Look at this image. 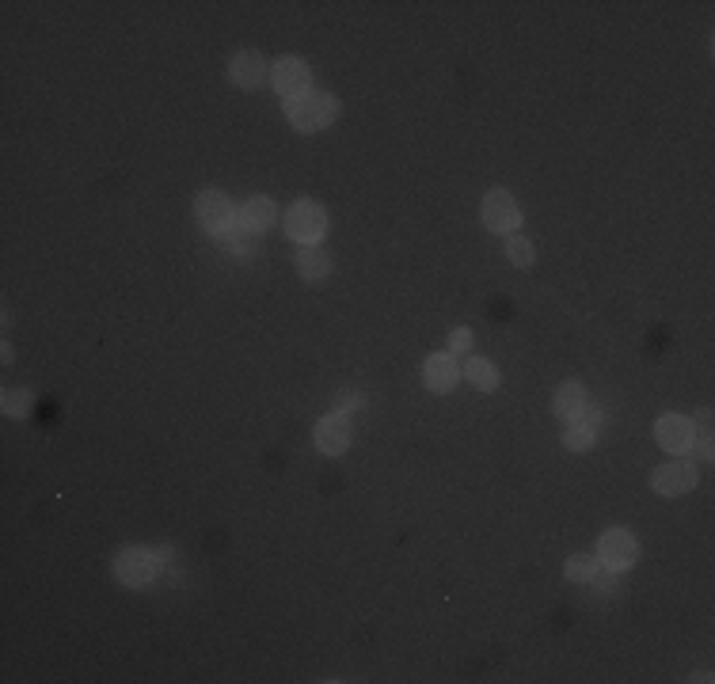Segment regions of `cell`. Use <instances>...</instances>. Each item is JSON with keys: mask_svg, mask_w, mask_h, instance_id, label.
Instances as JSON below:
<instances>
[{"mask_svg": "<svg viewBox=\"0 0 715 684\" xmlns=\"http://www.w3.org/2000/svg\"><path fill=\"white\" fill-rule=\"evenodd\" d=\"M339 114V103L335 95L328 92H309L301 99H286V118L293 122V130L301 133H316V130H328Z\"/></svg>", "mask_w": 715, "mask_h": 684, "instance_id": "1", "label": "cell"}, {"mask_svg": "<svg viewBox=\"0 0 715 684\" xmlns=\"http://www.w3.org/2000/svg\"><path fill=\"white\" fill-rule=\"evenodd\" d=\"M328 232V213L320 202H293L286 213V236L293 244H320Z\"/></svg>", "mask_w": 715, "mask_h": 684, "instance_id": "2", "label": "cell"}, {"mask_svg": "<svg viewBox=\"0 0 715 684\" xmlns=\"http://www.w3.org/2000/svg\"><path fill=\"white\" fill-rule=\"evenodd\" d=\"M115 578L130 589L149 586L156 578V555L149 548H122L115 555Z\"/></svg>", "mask_w": 715, "mask_h": 684, "instance_id": "3", "label": "cell"}, {"mask_svg": "<svg viewBox=\"0 0 715 684\" xmlns=\"http://www.w3.org/2000/svg\"><path fill=\"white\" fill-rule=\"evenodd\" d=\"M480 213H484V225L491 232H503V236H514L518 225H522V209L510 198V190H487Z\"/></svg>", "mask_w": 715, "mask_h": 684, "instance_id": "4", "label": "cell"}, {"mask_svg": "<svg viewBox=\"0 0 715 684\" xmlns=\"http://www.w3.org/2000/svg\"><path fill=\"white\" fill-rule=\"evenodd\" d=\"M271 84H274V92L282 95V99H301V95L312 92L309 65H305L301 57H282V61H274Z\"/></svg>", "mask_w": 715, "mask_h": 684, "instance_id": "5", "label": "cell"}, {"mask_svg": "<svg viewBox=\"0 0 715 684\" xmlns=\"http://www.w3.org/2000/svg\"><path fill=\"white\" fill-rule=\"evenodd\" d=\"M636 559H639V544H636V536H632V532H624V529L601 532V540H598V563L601 567L628 570Z\"/></svg>", "mask_w": 715, "mask_h": 684, "instance_id": "6", "label": "cell"}, {"mask_svg": "<svg viewBox=\"0 0 715 684\" xmlns=\"http://www.w3.org/2000/svg\"><path fill=\"white\" fill-rule=\"evenodd\" d=\"M194 217L202 221V228H210V232H229L232 228V217H236V209H232L229 194H221V190H202L198 194V202H194Z\"/></svg>", "mask_w": 715, "mask_h": 684, "instance_id": "7", "label": "cell"}, {"mask_svg": "<svg viewBox=\"0 0 715 684\" xmlns=\"http://www.w3.org/2000/svg\"><path fill=\"white\" fill-rule=\"evenodd\" d=\"M655 437H658V445H662L666 453L681 456V453H689V449H693L696 426L685 415H662L655 422Z\"/></svg>", "mask_w": 715, "mask_h": 684, "instance_id": "8", "label": "cell"}, {"mask_svg": "<svg viewBox=\"0 0 715 684\" xmlns=\"http://www.w3.org/2000/svg\"><path fill=\"white\" fill-rule=\"evenodd\" d=\"M696 468L693 464H685V460H674V464H662L655 468L651 475V487H655L662 498H677V494H689L696 487Z\"/></svg>", "mask_w": 715, "mask_h": 684, "instance_id": "9", "label": "cell"}, {"mask_svg": "<svg viewBox=\"0 0 715 684\" xmlns=\"http://www.w3.org/2000/svg\"><path fill=\"white\" fill-rule=\"evenodd\" d=\"M229 80L240 88V92H255L263 80H267V61L259 50H240V54L229 61Z\"/></svg>", "mask_w": 715, "mask_h": 684, "instance_id": "10", "label": "cell"}, {"mask_svg": "<svg viewBox=\"0 0 715 684\" xmlns=\"http://www.w3.org/2000/svg\"><path fill=\"white\" fill-rule=\"evenodd\" d=\"M457 380H461V365H457V358H453L449 350H445V354H430V358L423 361V384L430 392L445 396Z\"/></svg>", "mask_w": 715, "mask_h": 684, "instance_id": "11", "label": "cell"}, {"mask_svg": "<svg viewBox=\"0 0 715 684\" xmlns=\"http://www.w3.org/2000/svg\"><path fill=\"white\" fill-rule=\"evenodd\" d=\"M316 449L324 456H339L350 449V422L347 415H324L316 422Z\"/></svg>", "mask_w": 715, "mask_h": 684, "instance_id": "12", "label": "cell"}, {"mask_svg": "<svg viewBox=\"0 0 715 684\" xmlns=\"http://www.w3.org/2000/svg\"><path fill=\"white\" fill-rule=\"evenodd\" d=\"M297 274H301L305 282H320V278H328L331 274V255L320 244H305L301 251H297Z\"/></svg>", "mask_w": 715, "mask_h": 684, "instance_id": "13", "label": "cell"}, {"mask_svg": "<svg viewBox=\"0 0 715 684\" xmlns=\"http://www.w3.org/2000/svg\"><path fill=\"white\" fill-rule=\"evenodd\" d=\"M552 407H556V415L560 418H582L586 411V388H582L579 380H563L560 388H556V399H552Z\"/></svg>", "mask_w": 715, "mask_h": 684, "instance_id": "14", "label": "cell"}, {"mask_svg": "<svg viewBox=\"0 0 715 684\" xmlns=\"http://www.w3.org/2000/svg\"><path fill=\"white\" fill-rule=\"evenodd\" d=\"M274 221V202L271 198H248L244 209H240V225L248 232H267Z\"/></svg>", "mask_w": 715, "mask_h": 684, "instance_id": "15", "label": "cell"}, {"mask_svg": "<svg viewBox=\"0 0 715 684\" xmlns=\"http://www.w3.org/2000/svg\"><path fill=\"white\" fill-rule=\"evenodd\" d=\"M461 373L472 380L480 392H495V388H499V373H495V365H491L487 358H468Z\"/></svg>", "mask_w": 715, "mask_h": 684, "instance_id": "16", "label": "cell"}, {"mask_svg": "<svg viewBox=\"0 0 715 684\" xmlns=\"http://www.w3.org/2000/svg\"><path fill=\"white\" fill-rule=\"evenodd\" d=\"M563 445H567L571 453H586V449L594 445V426L582 422V418H571L567 430H563Z\"/></svg>", "mask_w": 715, "mask_h": 684, "instance_id": "17", "label": "cell"}, {"mask_svg": "<svg viewBox=\"0 0 715 684\" xmlns=\"http://www.w3.org/2000/svg\"><path fill=\"white\" fill-rule=\"evenodd\" d=\"M594 570H598V555H571L567 567H563V574H567L571 582H590Z\"/></svg>", "mask_w": 715, "mask_h": 684, "instance_id": "18", "label": "cell"}, {"mask_svg": "<svg viewBox=\"0 0 715 684\" xmlns=\"http://www.w3.org/2000/svg\"><path fill=\"white\" fill-rule=\"evenodd\" d=\"M506 259L514 266H533V244L525 240V236H506Z\"/></svg>", "mask_w": 715, "mask_h": 684, "instance_id": "19", "label": "cell"}, {"mask_svg": "<svg viewBox=\"0 0 715 684\" xmlns=\"http://www.w3.org/2000/svg\"><path fill=\"white\" fill-rule=\"evenodd\" d=\"M31 411V392H4V415H12V418H20V415H27Z\"/></svg>", "mask_w": 715, "mask_h": 684, "instance_id": "20", "label": "cell"}, {"mask_svg": "<svg viewBox=\"0 0 715 684\" xmlns=\"http://www.w3.org/2000/svg\"><path fill=\"white\" fill-rule=\"evenodd\" d=\"M468 346H472V331H468V327H457V331L449 335V354H468Z\"/></svg>", "mask_w": 715, "mask_h": 684, "instance_id": "21", "label": "cell"}, {"mask_svg": "<svg viewBox=\"0 0 715 684\" xmlns=\"http://www.w3.org/2000/svg\"><path fill=\"white\" fill-rule=\"evenodd\" d=\"M358 403H362V399H358V396H343V399H339V411H354Z\"/></svg>", "mask_w": 715, "mask_h": 684, "instance_id": "22", "label": "cell"}]
</instances>
